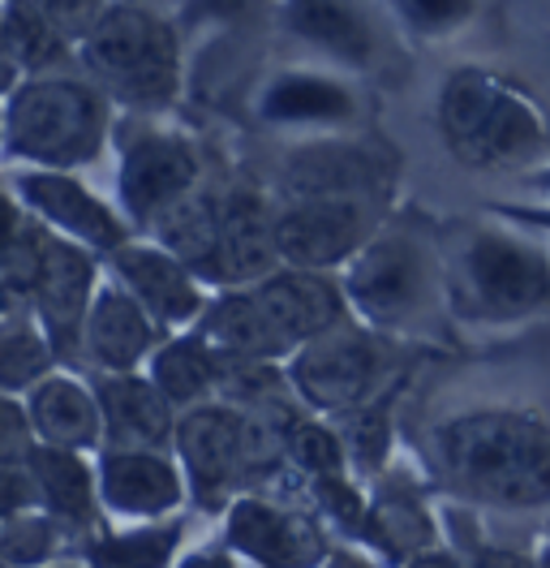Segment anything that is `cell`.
<instances>
[{
  "label": "cell",
  "mask_w": 550,
  "mask_h": 568,
  "mask_svg": "<svg viewBox=\"0 0 550 568\" xmlns=\"http://www.w3.org/2000/svg\"><path fill=\"white\" fill-rule=\"evenodd\" d=\"M344 320H353V311L340 272L279 267L245 288H215L194 332L220 357L284 362Z\"/></svg>",
  "instance_id": "cell-1"
},
{
  "label": "cell",
  "mask_w": 550,
  "mask_h": 568,
  "mask_svg": "<svg viewBox=\"0 0 550 568\" xmlns=\"http://www.w3.org/2000/svg\"><path fill=\"white\" fill-rule=\"evenodd\" d=\"M430 457L451 491L495 508L550 504V426L520 409H469L430 430Z\"/></svg>",
  "instance_id": "cell-2"
},
{
  "label": "cell",
  "mask_w": 550,
  "mask_h": 568,
  "mask_svg": "<svg viewBox=\"0 0 550 568\" xmlns=\"http://www.w3.org/2000/svg\"><path fill=\"white\" fill-rule=\"evenodd\" d=\"M121 108L100 82L78 65L61 73L22 78L4 95V142L0 160L9 169H91L112 155Z\"/></svg>",
  "instance_id": "cell-3"
},
{
  "label": "cell",
  "mask_w": 550,
  "mask_h": 568,
  "mask_svg": "<svg viewBox=\"0 0 550 568\" xmlns=\"http://www.w3.org/2000/svg\"><path fill=\"white\" fill-rule=\"evenodd\" d=\"M444 293L456 320L516 327L550 311V254L529 229L490 212V224H465L447 242Z\"/></svg>",
  "instance_id": "cell-4"
},
{
  "label": "cell",
  "mask_w": 550,
  "mask_h": 568,
  "mask_svg": "<svg viewBox=\"0 0 550 568\" xmlns=\"http://www.w3.org/2000/svg\"><path fill=\"white\" fill-rule=\"evenodd\" d=\"M435 125L451 160L473 173H533L550 146L547 112L533 95L481 65L447 73L435 100Z\"/></svg>",
  "instance_id": "cell-5"
},
{
  "label": "cell",
  "mask_w": 550,
  "mask_h": 568,
  "mask_svg": "<svg viewBox=\"0 0 550 568\" xmlns=\"http://www.w3.org/2000/svg\"><path fill=\"white\" fill-rule=\"evenodd\" d=\"M190 36L172 9L112 4L78 43V70L91 73L121 112L172 116L190 78Z\"/></svg>",
  "instance_id": "cell-6"
},
{
  "label": "cell",
  "mask_w": 550,
  "mask_h": 568,
  "mask_svg": "<svg viewBox=\"0 0 550 568\" xmlns=\"http://www.w3.org/2000/svg\"><path fill=\"white\" fill-rule=\"evenodd\" d=\"M284 375L293 396L309 414L344 418L383 400L396 375L391 332H378L361 320H344L332 332L306 341L293 357H284Z\"/></svg>",
  "instance_id": "cell-7"
},
{
  "label": "cell",
  "mask_w": 550,
  "mask_h": 568,
  "mask_svg": "<svg viewBox=\"0 0 550 568\" xmlns=\"http://www.w3.org/2000/svg\"><path fill=\"white\" fill-rule=\"evenodd\" d=\"M112 160H116L112 199L121 203V212L130 215L138 233L181 194L198 190L206 181L203 146L172 116L121 112L112 134Z\"/></svg>",
  "instance_id": "cell-8"
},
{
  "label": "cell",
  "mask_w": 550,
  "mask_h": 568,
  "mask_svg": "<svg viewBox=\"0 0 550 568\" xmlns=\"http://www.w3.org/2000/svg\"><path fill=\"white\" fill-rule=\"evenodd\" d=\"M353 320L378 332H405L444 288V258L409 229H378L340 272Z\"/></svg>",
  "instance_id": "cell-9"
},
{
  "label": "cell",
  "mask_w": 550,
  "mask_h": 568,
  "mask_svg": "<svg viewBox=\"0 0 550 568\" xmlns=\"http://www.w3.org/2000/svg\"><path fill=\"white\" fill-rule=\"evenodd\" d=\"M357 73H344L323 61H297L263 73V82L249 91V116L263 130L279 134H348L361 116L366 100L353 82Z\"/></svg>",
  "instance_id": "cell-10"
},
{
  "label": "cell",
  "mask_w": 550,
  "mask_h": 568,
  "mask_svg": "<svg viewBox=\"0 0 550 568\" xmlns=\"http://www.w3.org/2000/svg\"><path fill=\"white\" fill-rule=\"evenodd\" d=\"M172 453L185 469L190 504L203 513H224L249 474V414L233 400H206L176 418Z\"/></svg>",
  "instance_id": "cell-11"
},
{
  "label": "cell",
  "mask_w": 550,
  "mask_h": 568,
  "mask_svg": "<svg viewBox=\"0 0 550 568\" xmlns=\"http://www.w3.org/2000/svg\"><path fill=\"white\" fill-rule=\"evenodd\" d=\"M9 190L43 229L95 250L100 258H108L138 233L130 215L121 212V203L103 199L100 190L73 169H9Z\"/></svg>",
  "instance_id": "cell-12"
},
{
  "label": "cell",
  "mask_w": 550,
  "mask_h": 568,
  "mask_svg": "<svg viewBox=\"0 0 550 568\" xmlns=\"http://www.w3.org/2000/svg\"><path fill=\"white\" fill-rule=\"evenodd\" d=\"M383 229L375 199H279L275 246L284 267L344 272L348 258Z\"/></svg>",
  "instance_id": "cell-13"
},
{
  "label": "cell",
  "mask_w": 550,
  "mask_h": 568,
  "mask_svg": "<svg viewBox=\"0 0 550 568\" xmlns=\"http://www.w3.org/2000/svg\"><path fill=\"white\" fill-rule=\"evenodd\" d=\"M391 160L375 142L353 134H309L284 151L275 190L279 199H383Z\"/></svg>",
  "instance_id": "cell-14"
},
{
  "label": "cell",
  "mask_w": 550,
  "mask_h": 568,
  "mask_svg": "<svg viewBox=\"0 0 550 568\" xmlns=\"http://www.w3.org/2000/svg\"><path fill=\"white\" fill-rule=\"evenodd\" d=\"M95 469H100L103 521L116 526L169 521L190 504V483L172 448L103 444L95 453Z\"/></svg>",
  "instance_id": "cell-15"
},
{
  "label": "cell",
  "mask_w": 550,
  "mask_h": 568,
  "mask_svg": "<svg viewBox=\"0 0 550 568\" xmlns=\"http://www.w3.org/2000/svg\"><path fill=\"white\" fill-rule=\"evenodd\" d=\"M224 547L254 568H323L332 556L309 508L241 491L224 508Z\"/></svg>",
  "instance_id": "cell-16"
},
{
  "label": "cell",
  "mask_w": 550,
  "mask_h": 568,
  "mask_svg": "<svg viewBox=\"0 0 550 568\" xmlns=\"http://www.w3.org/2000/svg\"><path fill=\"white\" fill-rule=\"evenodd\" d=\"M103 281V258L95 250L78 246L61 233L43 229V246L34 258V276L27 288V306L43 320L52 332L61 357L78 362V345H82V323L91 311V297Z\"/></svg>",
  "instance_id": "cell-17"
},
{
  "label": "cell",
  "mask_w": 550,
  "mask_h": 568,
  "mask_svg": "<svg viewBox=\"0 0 550 568\" xmlns=\"http://www.w3.org/2000/svg\"><path fill=\"white\" fill-rule=\"evenodd\" d=\"M275 22L309 61L344 73H370L383 61V27L370 0H279Z\"/></svg>",
  "instance_id": "cell-18"
},
{
  "label": "cell",
  "mask_w": 550,
  "mask_h": 568,
  "mask_svg": "<svg viewBox=\"0 0 550 568\" xmlns=\"http://www.w3.org/2000/svg\"><path fill=\"white\" fill-rule=\"evenodd\" d=\"M108 276L125 284L142 302V311L160 323L164 332H185L203 320L206 302H211V284L172 250H164L160 242L134 233L125 246H116L108 258Z\"/></svg>",
  "instance_id": "cell-19"
},
{
  "label": "cell",
  "mask_w": 550,
  "mask_h": 568,
  "mask_svg": "<svg viewBox=\"0 0 550 568\" xmlns=\"http://www.w3.org/2000/svg\"><path fill=\"white\" fill-rule=\"evenodd\" d=\"M275 203L279 199H267L254 185H237L224 194L220 242L203 267V281L211 288H245L284 267L275 246Z\"/></svg>",
  "instance_id": "cell-20"
},
{
  "label": "cell",
  "mask_w": 550,
  "mask_h": 568,
  "mask_svg": "<svg viewBox=\"0 0 550 568\" xmlns=\"http://www.w3.org/2000/svg\"><path fill=\"white\" fill-rule=\"evenodd\" d=\"M164 336L169 332L142 311L134 293L116 276H108V267H103V281L91 297L86 323H82L78 362L91 371H142Z\"/></svg>",
  "instance_id": "cell-21"
},
{
  "label": "cell",
  "mask_w": 550,
  "mask_h": 568,
  "mask_svg": "<svg viewBox=\"0 0 550 568\" xmlns=\"http://www.w3.org/2000/svg\"><path fill=\"white\" fill-rule=\"evenodd\" d=\"M22 400H27L39 444H57V448H73V453H100L103 448V405L91 375L57 366Z\"/></svg>",
  "instance_id": "cell-22"
},
{
  "label": "cell",
  "mask_w": 550,
  "mask_h": 568,
  "mask_svg": "<svg viewBox=\"0 0 550 568\" xmlns=\"http://www.w3.org/2000/svg\"><path fill=\"white\" fill-rule=\"evenodd\" d=\"M91 379L103 405V444L172 448L181 409L146 371H91Z\"/></svg>",
  "instance_id": "cell-23"
},
{
  "label": "cell",
  "mask_w": 550,
  "mask_h": 568,
  "mask_svg": "<svg viewBox=\"0 0 550 568\" xmlns=\"http://www.w3.org/2000/svg\"><path fill=\"white\" fill-rule=\"evenodd\" d=\"M27 465H31L34 491H39V508L61 517L73 534H95V526L103 521L95 453H73V448L34 439Z\"/></svg>",
  "instance_id": "cell-24"
},
{
  "label": "cell",
  "mask_w": 550,
  "mask_h": 568,
  "mask_svg": "<svg viewBox=\"0 0 550 568\" xmlns=\"http://www.w3.org/2000/svg\"><path fill=\"white\" fill-rule=\"evenodd\" d=\"M142 371L155 379V388L164 392L181 414L194 409V405H206V400H220L224 357L215 354L194 327L169 332Z\"/></svg>",
  "instance_id": "cell-25"
},
{
  "label": "cell",
  "mask_w": 550,
  "mask_h": 568,
  "mask_svg": "<svg viewBox=\"0 0 550 568\" xmlns=\"http://www.w3.org/2000/svg\"><path fill=\"white\" fill-rule=\"evenodd\" d=\"M361 538L375 547L383 560H391V565H405L417 551H430L439 542L430 508L412 496L405 483H383L378 487L370 508H366Z\"/></svg>",
  "instance_id": "cell-26"
},
{
  "label": "cell",
  "mask_w": 550,
  "mask_h": 568,
  "mask_svg": "<svg viewBox=\"0 0 550 568\" xmlns=\"http://www.w3.org/2000/svg\"><path fill=\"white\" fill-rule=\"evenodd\" d=\"M220 212H224V194L211 190L203 181L198 190L181 194L172 207H164V212L155 215V220L142 229V237L160 242V246L172 250L176 258H185V263L203 276L206 258H211V250L220 242Z\"/></svg>",
  "instance_id": "cell-27"
},
{
  "label": "cell",
  "mask_w": 550,
  "mask_h": 568,
  "mask_svg": "<svg viewBox=\"0 0 550 568\" xmlns=\"http://www.w3.org/2000/svg\"><path fill=\"white\" fill-rule=\"evenodd\" d=\"M57 366H65V357L27 302L0 311V388L27 396Z\"/></svg>",
  "instance_id": "cell-28"
},
{
  "label": "cell",
  "mask_w": 550,
  "mask_h": 568,
  "mask_svg": "<svg viewBox=\"0 0 550 568\" xmlns=\"http://www.w3.org/2000/svg\"><path fill=\"white\" fill-rule=\"evenodd\" d=\"M4 13V43L22 78L61 73L78 65V43L34 4V0H0Z\"/></svg>",
  "instance_id": "cell-29"
},
{
  "label": "cell",
  "mask_w": 550,
  "mask_h": 568,
  "mask_svg": "<svg viewBox=\"0 0 550 568\" xmlns=\"http://www.w3.org/2000/svg\"><path fill=\"white\" fill-rule=\"evenodd\" d=\"M181 547V521H142V526H121V530L86 534L82 560L95 568H172Z\"/></svg>",
  "instance_id": "cell-30"
},
{
  "label": "cell",
  "mask_w": 550,
  "mask_h": 568,
  "mask_svg": "<svg viewBox=\"0 0 550 568\" xmlns=\"http://www.w3.org/2000/svg\"><path fill=\"white\" fill-rule=\"evenodd\" d=\"M78 534L69 530L61 517H52L48 508L18 513L0 526V565L9 568H48L65 560V547Z\"/></svg>",
  "instance_id": "cell-31"
},
{
  "label": "cell",
  "mask_w": 550,
  "mask_h": 568,
  "mask_svg": "<svg viewBox=\"0 0 550 568\" xmlns=\"http://www.w3.org/2000/svg\"><path fill=\"white\" fill-rule=\"evenodd\" d=\"M279 0H172L181 31L194 36H237L249 27L275 22Z\"/></svg>",
  "instance_id": "cell-32"
},
{
  "label": "cell",
  "mask_w": 550,
  "mask_h": 568,
  "mask_svg": "<svg viewBox=\"0 0 550 568\" xmlns=\"http://www.w3.org/2000/svg\"><path fill=\"white\" fill-rule=\"evenodd\" d=\"M383 9L391 13V22H400V31L439 43L473 22L478 0H383Z\"/></svg>",
  "instance_id": "cell-33"
},
{
  "label": "cell",
  "mask_w": 550,
  "mask_h": 568,
  "mask_svg": "<svg viewBox=\"0 0 550 568\" xmlns=\"http://www.w3.org/2000/svg\"><path fill=\"white\" fill-rule=\"evenodd\" d=\"M340 426L344 453H348V465L357 474H378L383 462H387V448H391V423H387V409L383 400L366 405V409H353L344 418H332Z\"/></svg>",
  "instance_id": "cell-34"
},
{
  "label": "cell",
  "mask_w": 550,
  "mask_h": 568,
  "mask_svg": "<svg viewBox=\"0 0 550 568\" xmlns=\"http://www.w3.org/2000/svg\"><path fill=\"white\" fill-rule=\"evenodd\" d=\"M34 448V426L27 400L0 388V462H27Z\"/></svg>",
  "instance_id": "cell-35"
},
{
  "label": "cell",
  "mask_w": 550,
  "mask_h": 568,
  "mask_svg": "<svg viewBox=\"0 0 550 568\" xmlns=\"http://www.w3.org/2000/svg\"><path fill=\"white\" fill-rule=\"evenodd\" d=\"M34 4H39L73 43H82V39L100 27V18L116 0H34Z\"/></svg>",
  "instance_id": "cell-36"
},
{
  "label": "cell",
  "mask_w": 550,
  "mask_h": 568,
  "mask_svg": "<svg viewBox=\"0 0 550 568\" xmlns=\"http://www.w3.org/2000/svg\"><path fill=\"white\" fill-rule=\"evenodd\" d=\"M39 508V491H34L31 465L27 462H0V526L18 513Z\"/></svg>",
  "instance_id": "cell-37"
},
{
  "label": "cell",
  "mask_w": 550,
  "mask_h": 568,
  "mask_svg": "<svg viewBox=\"0 0 550 568\" xmlns=\"http://www.w3.org/2000/svg\"><path fill=\"white\" fill-rule=\"evenodd\" d=\"M490 212L512 220L520 229H529V233H538V237H550V203H495Z\"/></svg>",
  "instance_id": "cell-38"
},
{
  "label": "cell",
  "mask_w": 550,
  "mask_h": 568,
  "mask_svg": "<svg viewBox=\"0 0 550 568\" xmlns=\"http://www.w3.org/2000/svg\"><path fill=\"white\" fill-rule=\"evenodd\" d=\"M172 568H241V565L228 547H194V551H185Z\"/></svg>",
  "instance_id": "cell-39"
},
{
  "label": "cell",
  "mask_w": 550,
  "mask_h": 568,
  "mask_svg": "<svg viewBox=\"0 0 550 568\" xmlns=\"http://www.w3.org/2000/svg\"><path fill=\"white\" fill-rule=\"evenodd\" d=\"M469 568H542V565H533V560H529V556H520V551L490 547V551H481V556Z\"/></svg>",
  "instance_id": "cell-40"
},
{
  "label": "cell",
  "mask_w": 550,
  "mask_h": 568,
  "mask_svg": "<svg viewBox=\"0 0 550 568\" xmlns=\"http://www.w3.org/2000/svg\"><path fill=\"white\" fill-rule=\"evenodd\" d=\"M18 82H22V73H18L13 57H9V43H4V13H0V100H4Z\"/></svg>",
  "instance_id": "cell-41"
},
{
  "label": "cell",
  "mask_w": 550,
  "mask_h": 568,
  "mask_svg": "<svg viewBox=\"0 0 550 568\" xmlns=\"http://www.w3.org/2000/svg\"><path fill=\"white\" fill-rule=\"evenodd\" d=\"M396 568H469V565H460L444 547H430V551H417L412 560H405V565H396Z\"/></svg>",
  "instance_id": "cell-42"
},
{
  "label": "cell",
  "mask_w": 550,
  "mask_h": 568,
  "mask_svg": "<svg viewBox=\"0 0 550 568\" xmlns=\"http://www.w3.org/2000/svg\"><path fill=\"white\" fill-rule=\"evenodd\" d=\"M323 568H370L361 556H353V551H332L327 560H323Z\"/></svg>",
  "instance_id": "cell-43"
},
{
  "label": "cell",
  "mask_w": 550,
  "mask_h": 568,
  "mask_svg": "<svg viewBox=\"0 0 550 568\" xmlns=\"http://www.w3.org/2000/svg\"><path fill=\"white\" fill-rule=\"evenodd\" d=\"M524 181H529L538 194H550V160H542V164H538V169H533V173H529Z\"/></svg>",
  "instance_id": "cell-44"
},
{
  "label": "cell",
  "mask_w": 550,
  "mask_h": 568,
  "mask_svg": "<svg viewBox=\"0 0 550 568\" xmlns=\"http://www.w3.org/2000/svg\"><path fill=\"white\" fill-rule=\"evenodd\" d=\"M116 4H155V9H172V0H116Z\"/></svg>",
  "instance_id": "cell-45"
},
{
  "label": "cell",
  "mask_w": 550,
  "mask_h": 568,
  "mask_svg": "<svg viewBox=\"0 0 550 568\" xmlns=\"http://www.w3.org/2000/svg\"><path fill=\"white\" fill-rule=\"evenodd\" d=\"M48 568H95L91 560H57V565H48Z\"/></svg>",
  "instance_id": "cell-46"
},
{
  "label": "cell",
  "mask_w": 550,
  "mask_h": 568,
  "mask_svg": "<svg viewBox=\"0 0 550 568\" xmlns=\"http://www.w3.org/2000/svg\"><path fill=\"white\" fill-rule=\"evenodd\" d=\"M0 142H4V100H0Z\"/></svg>",
  "instance_id": "cell-47"
},
{
  "label": "cell",
  "mask_w": 550,
  "mask_h": 568,
  "mask_svg": "<svg viewBox=\"0 0 550 568\" xmlns=\"http://www.w3.org/2000/svg\"><path fill=\"white\" fill-rule=\"evenodd\" d=\"M0 568H9V565H0Z\"/></svg>",
  "instance_id": "cell-48"
}]
</instances>
